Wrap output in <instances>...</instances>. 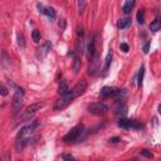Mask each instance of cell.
Here are the masks:
<instances>
[{"mask_svg":"<svg viewBox=\"0 0 161 161\" xmlns=\"http://www.w3.org/2000/svg\"><path fill=\"white\" fill-rule=\"evenodd\" d=\"M44 102H35V103H32L30 106H28L25 111H23L19 116L16 118V123H20V122H25V121H29L30 118L37 113L38 111H40V108L44 107ZM15 123V125H16Z\"/></svg>","mask_w":161,"mask_h":161,"instance_id":"cell-1","label":"cell"},{"mask_svg":"<svg viewBox=\"0 0 161 161\" xmlns=\"http://www.w3.org/2000/svg\"><path fill=\"white\" fill-rule=\"evenodd\" d=\"M83 131H85V125L83 123L77 125V126H74L73 128H70V131L67 135H64L63 141L64 142H73L76 140H78L79 136L83 134Z\"/></svg>","mask_w":161,"mask_h":161,"instance_id":"cell-2","label":"cell"},{"mask_svg":"<svg viewBox=\"0 0 161 161\" xmlns=\"http://www.w3.org/2000/svg\"><path fill=\"white\" fill-rule=\"evenodd\" d=\"M73 99H74V96H73L72 93H70V89H69V92H68L67 94H64V96H61V98H58V99L56 101V103H54V110H57V111L64 110L68 105H70V103L73 102Z\"/></svg>","mask_w":161,"mask_h":161,"instance_id":"cell-3","label":"cell"},{"mask_svg":"<svg viewBox=\"0 0 161 161\" xmlns=\"http://www.w3.org/2000/svg\"><path fill=\"white\" fill-rule=\"evenodd\" d=\"M23 99H24V89L20 87H16L14 93V99H13V108L15 113H19V111L22 110Z\"/></svg>","mask_w":161,"mask_h":161,"instance_id":"cell-4","label":"cell"},{"mask_svg":"<svg viewBox=\"0 0 161 161\" xmlns=\"http://www.w3.org/2000/svg\"><path fill=\"white\" fill-rule=\"evenodd\" d=\"M101 97L102 98H108V97H120L125 94V89H118L115 87H103L101 89Z\"/></svg>","mask_w":161,"mask_h":161,"instance_id":"cell-5","label":"cell"},{"mask_svg":"<svg viewBox=\"0 0 161 161\" xmlns=\"http://www.w3.org/2000/svg\"><path fill=\"white\" fill-rule=\"evenodd\" d=\"M108 111V107L107 105L102 103V102H94V103H91L88 106V112L92 113V115H103Z\"/></svg>","mask_w":161,"mask_h":161,"instance_id":"cell-6","label":"cell"},{"mask_svg":"<svg viewBox=\"0 0 161 161\" xmlns=\"http://www.w3.org/2000/svg\"><path fill=\"white\" fill-rule=\"evenodd\" d=\"M99 64H101V61H99V56L98 53L96 52L94 56L89 59V67H88V74L89 76H94L98 70H99Z\"/></svg>","mask_w":161,"mask_h":161,"instance_id":"cell-7","label":"cell"},{"mask_svg":"<svg viewBox=\"0 0 161 161\" xmlns=\"http://www.w3.org/2000/svg\"><path fill=\"white\" fill-rule=\"evenodd\" d=\"M86 89H87V82L86 81H81L74 86V88L70 89V93L74 96V98H77V97H79L81 94L85 93Z\"/></svg>","mask_w":161,"mask_h":161,"instance_id":"cell-8","label":"cell"},{"mask_svg":"<svg viewBox=\"0 0 161 161\" xmlns=\"http://www.w3.org/2000/svg\"><path fill=\"white\" fill-rule=\"evenodd\" d=\"M85 33H83V29H78V42H77V54L82 56L85 53Z\"/></svg>","mask_w":161,"mask_h":161,"instance_id":"cell-9","label":"cell"},{"mask_svg":"<svg viewBox=\"0 0 161 161\" xmlns=\"http://www.w3.org/2000/svg\"><path fill=\"white\" fill-rule=\"evenodd\" d=\"M96 43H97V34H94L93 37L91 38V40H89L88 47H87V52H88V58H89V59H91V58L94 56V53L97 52Z\"/></svg>","mask_w":161,"mask_h":161,"instance_id":"cell-10","label":"cell"},{"mask_svg":"<svg viewBox=\"0 0 161 161\" xmlns=\"http://www.w3.org/2000/svg\"><path fill=\"white\" fill-rule=\"evenodd\" d=\"M50 49H52V43H50L49 40H47L45 43L39 48V54H40V57H44L45 54H48V52H49Z\"/></svg>","mask_w":161,"mask_h":161,"instance_id":"cell-11","label":"cell"},{"mask_svg":"<svg viewBox=\"0 0 161 161\" xmlns=\"http://www.w3.org/2000/svg\"><path fill=\"white\" fill-rule=\"evenodd\" d=\"M68 92H69V87L67 85V82L61 81V85H59V88H58V93L61 94V96H64V94H67Z\"/></svg>","mask_w":161,"mask_h":161,"instance_id":"cell-12","label":"cell"},{"mask_svg":"<svg viewBox=\"0 0 161 161\" xmlns=\"http://www.w3.org/2000/svg\"><path fill=\"white\" fill-rule=\"evenodd\" d=\"M112 56H113V52L112 49L108 50V53H107V57H106V61H105V68H103V72L106 73L107 70H108L110 65H111V62H112Z\"/></svg>","mask_w":161,"mask_h":161,"instance_id":"cell-13","label":"cell"},{"mask_svg":"<svg viewBox=\"0 0 161 161\" xmlns=\"http://www.w3.org/2000/svg\"><path fill=\"white\" fill-rule=\"evenodd\" d=\"M134 4H135V0H127L126 3H125V5L122 7V10L125 14H130L131 10H132L134 8Z\"/></svg>","mask_w":161,"mask_h":161,"instance_id":"cell-14","label":"cell"},{"mask_svg":"<svg viewBox=\"0 0 161 161\" xmlns=\"http://www.w3.org/2000/svg\"><path fill=\"white\" fill-rule=\"evenodd\" d=\"M130 25H131V19L130 18H123V19H120L118 23H117V27L120 29H126Z\"/></svg>","mask_w":161,"mask_h":161,"instance_id":"cell-15","label":"cell"},{"mask_svg":"<svg viewBox=\"0 0 161 161\" xmlns=\"http://www.w3.org/2000/svg\"><path fill=\"white\" fill-rule=\"evenodd\" d=\"M81 69V58L79 56H76L74 59H73V70L74 73H78Z\"/></svg>","mask_w":161,"mask_h":161,"instance_id":"cell-16","label":"cell"},{"mask_svg":"<svg viewBox=\"0 0 161 161\" xmlns=\"http://www.w3.org/2000/svg\"><path fill=\"white\" fill-rule=\"evenodd\" d=\"M42 13H44L48 18H50V19H56V10L54 9H52V8H45L42 10Z\"/></svg>","mask_w":161,"mask_h":161,"instance_id":"cell-17","label":"cell"},{"mask_svg":"<svg viewBox=\"0 0 161 161\" xmlns=\"http://www.w3.org/2000/svg\"><path fill=\"white\" fill-rule=\"evenodd\" d=\"M160 27H161V22H160V19H157V18L150 24L151 32H157V30H160Z\"/></svg>","mask_w":161,"mask_h":161,"instance_id":"cell-18","label":"cell"},{"mask_svg":"<svg viewBox=\"0 0 161 161\" xmlns=\"http://www.w3.org/2000/svg\"><path fill=\"white\" fill-rule=\"evenodd\" d=\"M142 123L137 122L135 120H128V128H135V130H139V128H142Z\"/></svg>","mask_w":161,"mask_h":161,"instance_id":"cell-19","label":"cell"},{"mask_svg":"<svg viewBox=\"0 0 161 161\" xmlns=\"http://www.w3.org/2000/svg\"><path fill=\"white\" fill-rule=\"evenodd\" d=\"M144 73H145V67L142 65L140 68V72H139V76H137V85L141 86L142 85V79H144Z\"/></svg>","mask_w":161,"mask_h":161,"instance_id":"cell-20","label":"cell"},{"mask_svg":"<svg viewBox=\"0 0 161 161\" xmlns=\"http://www.w3.org/2000/svg\"><path fill=\"white\" fill-rule=\"evenodd\" d=\"M77 8L79 13H83L86 9V0H77Z\"/></svg>","mask_w":161,"mask_h":161,"instance_id":"cell-21","label":"cell"},{"mask_svg":"<svg viewBox=\"0 0 161 161\" xmlns=\"http://www.w3.org/2000/svg\"><path fill=\"white\" fill-rule=\"evenodd\" d=\"M137 22L140 24H144V22H145V11L144 10H139V13H137Z\"/></svg>","mask_w":161,"mask_h":161,"instance_id":"cell-22","label":"cell"},{"mask_svg":"<svg viewBox=\"0 0 161 161\" xmlns=\"http://www.w3.org/2000/svg\"><path fill=\"white\" fill-rule=\"evenodd\" d=\"M18 45L20 48H25V40H24V35L23 34H18Z\"/></svg>","mask_w":161,"mask_h":161,"instance_id":"cell-23","label":"cell"},{"mask_svg":"<svg viewBox=\"0 0 161 161\" xmlns=\"http://www.w3.org/2000/svg\"><path fill=\"white\" fill-rule=\"evenodd\" d=\"M125 110H126V107H125V105L121 102V101H118V102H117V106H116V113L125 112Z\"/></svg>","mask_w":161,"mask_h":161,"instance_id":"cell-24","label":"cell"},{"mask_svg":"<svg viewBox=\"0 0 161 161\" xmlns=\"http://www.w3.org/2000/svg\"><path fill=\"white\" fill-rule=\"evenodd\" d=\"M32 38L35 43H38V42L40 40V32L39 30H33L32 32Z\"/></svg>","mask_w":161,"mask_h":161,"instance_id":"cell-25","label":"cell"},{"mask_svg":"<svg viewBox=\"0 0 161 161\" xmlns=\"http://www.w3.org/2000/svg\"><path fill=\"white\" fill-rule=\"evenodd\" d=\"M118 126L122 127V128H128V120H126V118H121V120L118 121Z\"/></svg>","mask_w":161,"mask_h":161,"instance_id":"cell-26","label":"cell"},{"mask_svg":"<svg viewBox=\"0 0 161 161\" xmlns=\"http://www.w3.org/2000/svg\"><path fill=\"white\" fill-rule=\"evenodd\" d=\"M140 155H141V156H144V157H148V159L152 157V154L148 151V150H142V151L140 152Z\"/></svg>","mask_w":161,"mask_h":161,"instance_id":"cell-27","label":"cell"},{"mask_svg":"<svg viewBox=\"0 0 161 161\" xmlns=\"http://www.w3.org/2000/svg\"><path fill=\"white\" fill-rule=\"evenodd\" d=\"M0 94H1V96H8V89L4 86H0Z\"/></svg>","mask_w":161,"mask_h":161,"instance_id":"cell-28","label":"cell"},{"mask_svg":"<svg viewBox=\"0 0 161 161\" xmlns=\"http://www.w3.org/2000/svg\"><path fill=\"white\" fill-rule=\"evenodd\" d=\"M120 48H121V50H122V52H125V53L128 52V45H127L126 43H122V44L120 45Z\"/></svg>","mask_w":161,"mask_h":161,"instance_id":"cell-29","label":"cell"},{"mask_svg":"<svg viewBox=\"0 0 161 161\" xmlns=\"http://www.w3.org/2000/svg\"><path fill=\"white\" fill-rule=\"evenodd\" d=\"M108 141L111 142V144H116V142H118V141H121V139H120V137H112V139H110Z\"/></svg>","mask_w":161,"mask_h":161,"instance_id":"cell-30","label":"cell"},{"mask_svg":"<svg viewBox=\"0 0 161 161\" xmlns=\"http://www.w3.org/2000/svg\"><path fill=\"white\" fill-rule=\"evenodd\" d=\"M148 48H150V43H146L144 45V53H145V54H147V53H148Z\"/></svg>","mask_w":161,"mask_h":161,"instance_id":"cell-31","label":"cell"},{"mask_svg":"<svg viewBox=\"0 0 161 161\" xmlns=\"http://www.w3.org/2000/svg\"><path fill=\"white\" fill-rule=\"evenodd\" d=\"M63 159H65V160H73V156H72V155H63Z\"/></svg>","mask_w":161,"mask_h":161,"instance_id":"cell-32","label":"cell"}]
</instances>
